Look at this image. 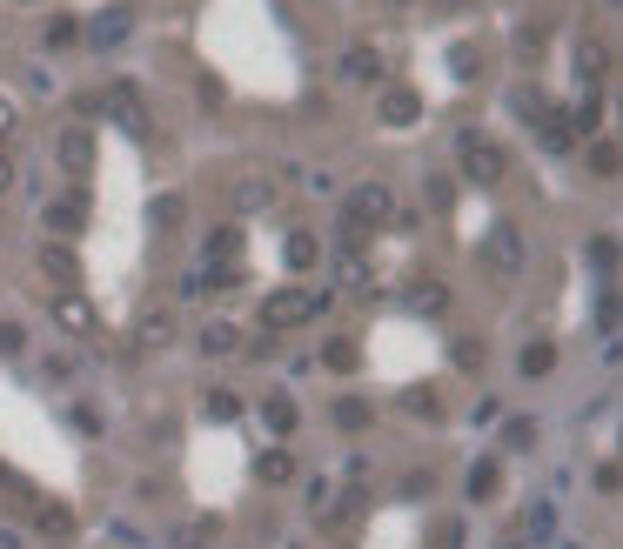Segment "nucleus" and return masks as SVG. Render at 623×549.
Here are the masks:
<instances>
[{
  "mask_svg": "<svg viewBox=\"0 0 623 549\" xmlns=\"http://www.w3.org/2000/svg\"><path fill=\"white\" fill-rule=\"evenodd\" d=\"M121 34H128V14H108V21L94 27V41H101V47H114V41H121Z\"/></svg>",
  "mask_w": 623,
  "mask_h": 549,
  "instance_id": "14",
  "label": "nucleus"
},
{
  "mask_svg": "<svg viewBox=\"0 0 623 549\" xmlns=\"http://www.w3.org/2000/svg\"><path fill=\"white\" fill-rule=\"evenodd\" d=\"M74 34H81L74 21H47V47H74Z\"/></svg>",
  "mask_w": 623,
  "mask_h": 549,
  "instance_id": "15",
  "label": "nucleus"
},
{
  "mask_svg": "<svg viewBox=\"0 0 623 549\" xmlns=\"http://www.w3.org/2000/svg\"><path fill=\"white\" fill-rule=\"evenodd\" d=\"M215 255H222V262H235V255H242V228H215Z\"/></svg>",
  "mask_w": 623,
  "mask_h": 549,
  "instance_id": "12",
  "label": "nucleus"
},
{
  "mask_svg": "<svg viewBox=\"0 0 623 549\" xmlns=\"http://www.w3.org/2000/svg\"><path fill=\"white\" fill-rule=\"evenodd\" d=\"M0 188H14V168H7V154H0Z\"/></svg>",
  "mask_w": 623,
  "mask_h": 549,
  "instance_id": "17",
  "label": "nucleus"
},
{
  "mask_svg": "<svg viewBox=\"0 0 623 549\" xmlns=\"http://www.w3.org/2000/svg\"><path fill=\"white\" fill-rule=\"evenodd\" d=\"M382 215H389V188H382V181L356 188V201H349V228H362V221H382Z\"/></svg>",
  "mask_w": 623,
  "mask_h": 549,
  "instance_id": "7",
  "label": "nucleus"
},
{
  "mask_svg": "<svg viewBox=\"0 0 623 549\" xmlns=\"http://www.w3.org/2000/svg\"><path fill=\"white\" fill-rule=\"evenodd\" d=\"M81 221H88V208H81V195H61V201H47V228H61V235H81Z\"/></svg>",
  "mask_w": 623,
  "mask_h": 549,
  "instance_id": "9",
  "label": "nucleus"
},
{
  "mask_svg": "<svg viewBox=\"0 0 623 549\" xmlns=\"http://www.w3.org/2000/svg\"><path fill=\"white\" fill-rule=\"evenodd\" d=\"M275 201V181H242L235 188V208H268Z\"/></svg>",
  "mask_w": 623,
  "mask_h": 549,
  "instance_id": "10",
  "label": "nucleus"
},
{
  "mask_svg": "<svg viewBox=\"0 0 623 549\" xmlns=\"http://www.w3.org/2000/svg\"><path fill=\"white\" fill-rule=\"evenodd\" d=\"M315 255H322L315 235H295V242H289V268H315Z\"/></svg>",
  "mask_w": 623,
  "mask_h": 549,
  "instance_id": "11",
  "label": "nucleus"
},
{
  "mask_svg": "<svg viewBox=\"0 0 623 549\" xmlns=\"http://www.w3.org/2000/svg\"><path fill=\"white\" fill-rule=\"evenodd\" d=\"M335 74H342V81H382V54L369 41H356V47H342V61H335Z\"/></svg>",
  "mask_w": 623,
  "mask_h": 549,
  "instance_id": "2",
  "label": "nucleus"
},
{
  "mask_svg": "<svg viewBox=\"0 0 623 549\" xmlns=\"http://www.w3.org/2000/svg\"><path fill=\"white\" fill-rule=\"evenodd\" d=\"M483 262H490V268H516V262H523V228H516V221H496V228H490Z\"/></svg>",
  "mask_w": 623,
  "mask_h": 549,
  "instance_id": "1",
  "label": "nucleus"
},
{
  "mask_svg": "<svg viewBox=\"0 0 623 549\" xmlns=\"http://www.w3.org/2000/svg\"><path fill=\"white\" fill-rule=\"evenodd\" d=\"M315 308H322V295H268V322H309Z\"/></svg>",
  "mask_w": 623,
  "mask_h": 549,
  "instance_id": "8",
  "label": "nucleus"
},
{
  "mask_svg": "<svg viewBox=\"0 0 623 549\" xmlns=\"http://www.w3.org/2000/svg\"><path fill=\"white\" fill-rule=\"evenodd\" d=\"M7 128H14V108H7V101H0V134H7Z\"/></svg>",
  "mask_w": 623,
  "mask_h": 549,
  "instance_id": "18",
  "label": "nucleus"
},
{
  "mask_svg": "<svg viewBox=\"0 0 623 549\" xmlns=\"http://www.w3.org/2000/svg\"><path fill=\"white\" fill-rule=\"evenodd\" d=\"M463 168H469V181H483V188H490V181H503V154L483 148L476 134H463Z\"/></svg>",
  "mask_w": 623,
  "mask_h": 549,
  "instance_id": "4",
  "label": "nucleus"
},
{
  "mask_svg": "<svg viewBox=\"0 0 623 549\" xmlns=\"http://www.w3.org/2000/svg\"><path fill=\"white\" fill-rule=\"evenodd\" d=\"M61 168H67L74 181H88V168H94V134H88V128H67V134H61Z\"/></svg>",
  "mask_w": 623,
  "mask_h": 549,
  "instance_id": "5",
  "label": "nucleus"
},
{
  "mask_svg": "<svg viewBox=\"0 0 623 549\" xmlns=\"http://www.w3.org/2000/svg\"><path fill=\"white\" fill-rule=\"evenodd\" d=\"M108 108H114V121H121L128 134H148V108H141V94H134L128 81H114L108 88Z\"/></svg>",
  "mask_w": 623,
  "mask_h": 549,
  "instance_id": "6",
  "label": "nucleus"
},
{
  "mask_svg": "<svg viewBox=\"0 0 623 549\" xmlns=\"http://www.w3.org/2000/svg\"><path fill=\"white\" fill-rule=\"evenodd\" d=\"M155 221H161V228H175V221H181V201H175V195L155 201Z\"/></svg>",
  "mask_w": 623,
  "mask_h": 549,
  "instance_id": "16",
  "label": "nucleus"
},
{
  "mask_svg": "<svg viewBox=\"0 0 623 549\" xmlns=\"http://www.w3.org/2000/svg\"><path fill=\"white\" fill-rule=\"evenodd\" d=\"M382 121H389V128H416V121H423V94L416 88H382Z\"/></svg>",
  "mask_w": 623,
  "mask_h": 549,
  "instance_id": "3",
  "label": "nucleus"
},
{
  "mask_svg": "<svg viewBox=\"0 0 623 549\" xmlns=\"http://www.w3.org/2000/svg\"><path fill=\"white\" fill-rule=\"evenodd\" d=\"M41 262H47V275H61V282H74V275H81V268H74V255H67V248H47Z\"/></svg>",
  "mask_w": 623,
  "mask_h": 549,
  "instance_id": "13",
  "label": "nucleus"
}]
</instances>
